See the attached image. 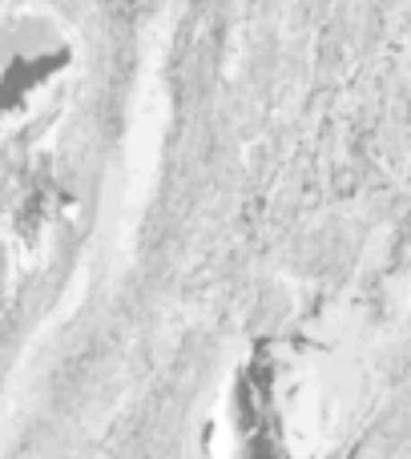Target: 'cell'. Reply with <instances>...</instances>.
Masks as SVG:
<instances>
[{
  "instance_id": "1",
  "label": "cell",
  "mask_w": 411,
  "mask_h": 459,
  "mask_svg": "<svg viewBox=\"0 0 411 459\" xmlns=\"http://www.w3.org/2000/svg\"><path fill=\"white\" fill-rule=\"evenodd\" d=\"M69 56V40L57 21H0V129H29L53 109Z\"/></svg>"
}]
</instances>
